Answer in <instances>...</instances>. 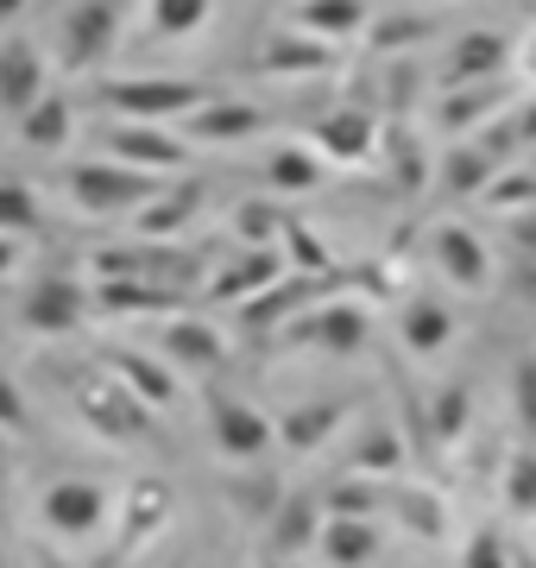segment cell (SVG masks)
<instances>
[{"instance_id":"38","label":"cell","mask_w":536,"mask_h":568,"mask_svg":"<svg viewBox=\"0 0 536 568\" xmlns=\"http://www.w3.org/2000/svg\"><path fill=\"white\" fill-rule=\"evenodd\" d=\"M44 227V209H39V196H32V183L25 178H0V234H39Z\"/></svg>"},{"instance_id":"47","label":"cell","mask_w":536,"mask_h":568,"mask_svg":"<svg viewBox=\"0 0 536 568\" xmlns=\"http://www.w3.org/2000/svg\"><path fill=\"white\" fill-rule=\"evenodd\" d=\"M505 234H512L517 260H536V209H517L512 222H505Z\"/></svg>"},{"instance_id":"11","label":"cell","mask_w":536,"mask_h":568,"mask_svg":"<svg viewBox=\"0 0 536 568\" xmlns=\"http://www.w3.org/2000/svg\"><path fill=\"white\" fill-rule=\"evenodd\" d=\"M39 518L58 537H95V530L107 525V487H95V480H51L39 499Z\"/></svg>"},{"instance_id":"5","label":"cell","mask_w":536,"mask_h":568,"mask_svg":"<svg viewBox=\"0 0 536 568\" xmlns=\"http://www.w3.org/2000/svg\"><path fill=\"white\" fill-rule=\"evenodd\" d=\"M95 272H102V278H152V284H171V291L203 284V260H196V253H177V246H158V241L102 246V253H95Z\"/></svg>"},{"instance_id":"6","label":"cell","mask_w":536,"mask_h":568,"mask_svg":"<svg viewBox=\"0 0 536 568\" xmlns=\"http://www.w3.org/2000/svg\"><path fill=\"white\" fill-rule=\"evenodd\" d=\"M372 335L360 304H316L278 328V347H322V354H360Z\"/></svg>"},{"instance_id":"42","label":"cell","mask_w":536,"mask_h":568,"mask_svg":"<svg viewBox=\"0 0 536 568\" xmlns=\"http://www.w3.org/2000/svg\"><path fill=\"white\" fill-rule=\"evenodd\" d=\"M435 32V20H416V13H385V20L367 32V44L385 58V51H404V44H423Z\"/></svg>"},{"instance_id":"14","label":"cell","mask_w":536,"mask_h":568,"mask_svg":"<svg viewBox=\"0 0 536 568\" xmlns=\"http://www.w3.org/2000/svg\"><path fill=\"white\" fill-rule=\"evenodd\" d=\"M114 32H121V7L114 0H76L63 13V63L70 70H95L114 51Z\"/></svg>"},{"instance_id":"28","label":"cell","mask_w":536,"mask_h":568,"mask_svg":"<svg viewBox=\"0 0 536 568\" xmlns=\"http://www.w3.org/2000/svg\"><path fill=\"white\" fill-rule=\"evenodd\" d=\"M379 518H329L322 525V556H329V568H367L372 556H379Z\"/></svg>"},{"instance_id":"43","label":"cell","mask_w":536,"mask_h":568,"mask_svg":"<svg viewBox=\"0 0 536 568\" xmlns=\"http://www.w3.org/2000/svg\"><path fill=\"white\" fill-rule=\"evenodd\" d=\"M278 499H285V487H278L271 474H247V480H234V487H227V506L252 511V518H271V511H278Z\"/></svg>"},{"instance_id":"27","label":"cell","mask_w":536,"mask_h":568,"mask_svg":"<svg viewBox=\"0 0 536 568\" xmlns=\"http://www.w3.org/2000/svg\"><path fill=\"white\" fill-rule=\"evenodd\" d=\"M208 203V190L196 178H184V183H165L152 203L140 209V234L145 241H165V234H177V227H189L196 222V209Z\"/></svg>"},{"instance_id":"53","label":"cell","mask_w":536,"mask_h":568,"mask_svg":"<svg viewBox=\"0 0 536 568\" xmlns=\"http://www.w3.org/2000/svg\"><path fill=\"white\" fill-rule=\"evenodd\" d=\"M20 7H25V0H0V26L13 20V13H20Z\"/></svg>"},{"instance_id":"54","label":"cell","mask_w":536,"mask_h":568,"mask_svg":"<svg viewBox=\"0 0 536 568\" xmlns=\"http://www.w3.org/2000/svg\"><path fill=\"white\" fill-rule=\"evenodd\" d=\"M517 568H536V549H517Z\"/></svg>"},{"instance_id":"50","label":"cell","mask_w":536,"mask_h":568,"mask_svg":"<svg viewBox=\"0 0 536 568\" xmlns=\"http://www.w3.org/2000/svg\"><path fill=\"white\" fill-rule=\"evenodd\" d=\"M512 63H517V77H524V82H536V32L512 51Z\"/></svg>"},{"instance_id":"52","label":"cell","mask_w":536,"mask_h":568,"mask_svg":"<svg viewBox=\"0 0 536 568\" xmlns=\"http://www.w3.org/2000/svg\"><path fill=\"white\" fill-rule=\"evenodd\" d=\"M517 133H524V145H536V102L517 108Z\"/></svg>"},{"instance_id":"40","label":"cell","mask_w":536,"mask_h":568,"mask_svg":"<svg viewBox=\"0 0 536 568\" xmlns=\"http://www.w3.org/2000/svg\"><path fill=\"white\" fill-rule=\"evenodd\" d=\"M505 506H512V518H536V443L512 448V462H505Z\"/></svg>"},{"instance_id":"31","label":"cell","mask_w":536,"mask_h":568,"mask_svg":"<svg viewBox=\"0 0 536 568\" xmlns=\"http://www.w3.org/2000/svg\"><path fill=\"white\" fill-rule=\"evenodd\" d=\"M398 467H404V436L392 424H367L360 429V443L348 455V474H367V480H392Z\"/></svg>"},{"instance_id":"30","label":"cell","mask_w":536,"mask_h":568,"mask_svg":"<svg viewBox=\"0 0 536 568\" xmlns=\"http://www.w3.org/2000/svg\"><path fill=\"white\" fill-rule=\"evenodd\" d=\"M297 32H316V39H353V32H367V0H297Z\"/></svg>"},{"instance_id":"36","label":"cell","mask_w":536,"mask_h":568,"mask_svg":"<svg viewBox=\"0 0 536 568\" xmlns=\"http://www.w3.org/2000/svg\"><path fill=\"white\" fill-rule=\"evenodd\" d=\"M266 178H271V190L303 196V190H316V183H322V152H316V145H285V152H271Z\"/></svg>"},{"instance_id":"33","label":"cell","mask_w":536,"mask_h":568,"mask_svg":"<svg viewBox=\"0 0 536 568\" xmlns=\"http://www.w3.org/2000/svg\"><path fill=\"white\" fill-rule=\"evenodd\" d=\"M70 133H76V108L63 102L58 89L20 121V140L32 145V152H58V145H70Z\"/></svg>"},{"instance_id":"26","label":"cell","mask_w":536,"mask_h":568,"mask_svg":"<svg viewBox=\"0 0 536 568\" xmlns=\"http://www.w3.org/2000/svg\"><path fill=\"white\" fill-rule=\"evenodd\" d=\"M398 335H404V347H411L416 361H430V354H442V347L454 342V310L442 304L435 291H423V297H411V304H404Z\"/></svg>"},{"instance_id":"29","label":"cell","mask_w":536,"mask_h":568,"mask_svg":"<svg viewBox=\"0 0 536 568\" xmlns=\"http://www.w3.org/2000/svg\"><path fill=\"white\" fill-rule=\"evenodd\" d=\"M341 424H348V405L322 398V405L285 410V417H278V443H285L290 455H310V448H322L329 436H341Z\"/></svg>"},{"instance_id":"8","label":"cell","mask_w":536,"mask_h":568,"mask_svg":"<svg viewBox=\"0 0 536 568\" xmlns=\"http://www.w3.org/2000/svg\"><path fill=\"white\" fill-rule=\"evenodd\" d=\"M89 297L83 284L70 278V272H44L32 291H25V304H20V323L32 328V335H76L89 316Z\"/></svg>"},{"instance_id":"35","label":"cell","mask_w":536,"mask_h":568,"mask_svg":"<svg viewBox=\"0 0 536 568\" xmlns=\"http://www.w3.org/2000/svg\"><path fill=\"white\" fill-rule=\"evenodd\" d=\"M385 487H392V480L348 474V480H334V487L322 493V506H329V518H379V511H385Z\"/></svg>"},{"instance_id":"3","label":"cell","mask_w":536,"mask_h":568,"mask_svg":"<svg viewBox=\"0 0 536 568\" xmlns=\"http://www.w3.org/2000/svg\"><path fill=\"white\" fill-rule=\"evenodd\" d=\"M63 190H70V203L89 209V215H140L165 183L152 178V171H140V164H76L70 178H63Z\"/></svg>"},{"instance_id":"18","label":"cell","mask_w":536,"mask_h":568,"mask_svg":"<svg viewBox=\"0 0 536 568\" xmlns=\"http://www.w3.org/2000/svg\"><path fill=\"white\" fill-rule=\"evenodd\" d=\"M517 44L505 32H461V39L442 51V89H461V82H486V77H505Z\"/></svg>"},{"instance_id":"32","label":"cell","mask_w":536,"mask_h":568,"mask_svg":"<svg viewBox=\"0 0 536 568\" xmlns=\"http://www.w3.org/2000/svg\"><path fill=\"white\" fill-rule=\"evenodd\" d=\"M385 164H392V190L398 196H423V183H430V152L416 145V133H404V126H385Z\"/></svg>"},{"instance_id":"41","label":"cell","mask_w":536,"mask_h":568,"mask_svg":"<svg viewBox=\"0 0 536 568\" xmlns=\"http://www.w3.org/2000/svg\"><path fill=\"white\" fill-rule=\"evenodd\" d=\"M461 568H517V544L498 525H480L461 549Z\"/></svg>"},{"instance_id":"2","label":"cell","mask_w":536,"mask_h":568,"mask_svg":"<svg viewBox=\"0 0 536 568\" xmlns=\"http://www.w3.org/2000/svg\"><path fill=\"white\" fill-rule=\"evenodd\" d=\"M215 102L208 82H189V77H126V82H102V108H114L121 121H189L196 108Z\"/></svg>"},{"instance_id":"20","label":"cell","mask_w":536,"mask_h":568,"mask_svg":"<svg viewBox=\"0 0 536 568\" xmlns=\"http://www.w3.org/2000/svg\"><path fill=\"white\" fill-rule=\"evenodd\" d=\"M165 525H171V487H165V480H140V487L126 493L121 537H114V549H107V562H126L133 549H145Z\"/></svg>"},{"instance_id":"16","label":"cell","mask_w":536,"mask_h":568,"mask_svg":"<svg viewBox=\"0 0 536 568\" xmlns=\"http://www.w3.org/2000/svg\"><path fill=\"white\" fill-rule=\"evenodd\" d=\"M158 361L165 366H184V373H215V366L227 361V335L215 323H203V316H165L158 323Z\"/></svg>"},{"instance_id":"49","label":"cell","mask_w":536,"mask_h":568,"mask_svg":"<svg viewBox=\"0 0 536 568\" xmlns=\"http://www.w3.org/2000/svg\"><path fill=\"white\" fill-rule=\"evenodd\" d=\"M512 297L536 304V260H517V272H512Z\"/></svg>"},{"instance_id":"22","label":"cell","mask_w":536,"mask_h":568,"mask_svg":"<svg viewBox=\"0 0 536 568\" xmlns=\"http://www.w3.org/2000/svg\"><path fill=\"white\" fill-rule=\"evenodd\" d=\"M95 366H107L121 386H133L152 410H165L171 398H177V379H171V366L165 361H152V354H140V347H121V342H107L102 354H95Z\"/></svg>"},{"instance_id":"12","label":"cell","mask_w":536,"mask_h":568,"mask_svg":"<svg viewBox=\"0 0 536 568\" xmlns=\"http://www.w3.org/2000/svg\"><path fill=\"white\" fill-rule=\"evenodd\" d=\"M498 108H512V82L505 77H486V82H461V89H442L435 102V121L449 140H474L480 126L498 121Z\"/></svg>"},{"instance_id":"48","label":"cell","mask_w":536,"mask_h":568,"mask_svg":"<svg viewBox=\"0 0 536 568\" xmlns=\"http://www.w3.org/2000/svg\"><path fill=\"white\" fill-rule=\"evenodd\" d=\"M0 429H25V398L7 373H0Z\"/></svg>"},{"instance_id":"10","label":"cell","mask_w":536,"mask_h":568,"mask_svg":"<svg viewBox=\"0 0 536 568\" xmlns=\"http://www.w3.org/2000/svg\"><path fill=\"white\" fill-rule=\"evenodd\" d=\"M310 145L322 152V159H334V164H367V159H379L385 126L372 121L360 102H348V108H334V114H322V121L310 126Z\"/></svg>"},{"instance_id":"13","label":"cell","mask_w":536,"mask_h":568,"mask_svg":"<svg viewBox=\"0 0 536 568\" xmlns=\"http://www.w3.org/2000/svg\"><path fill=\"white\" fill-rule=\"evenodd\" d=\"M102 133H107V152H114V159L140 164L152 178H177L189 164L184 140H171L165 126H152V121H114V126H102Z\"/></svg>"},{"instance_id":"56","label":"cell","mask_w":536,"mask_h":568,"mask_svg":"<svg viewBox=\"0 0 536 568\" xmlns=\"http://www.w3.org/2000/svg\"><path fill=\"white\" fill-rule=\"evenodd\" d=\"M0 467H7V429H0Z\"/></svg>"},{"instance_id":"44","label":"cell","mask_w":536,"mask_h":568,"mask_svg":"<svg viewBox=\"0 0 536 568\" xmlns=\"http://www.w3.org/2000/svg\"><path fill=\"white\" fill-rule=\"evenodd\" d=\"M278 227H285V209L278 203H240L234 209V234H240L247 246H271Z\"/></svg>"},{"instance_id":"57","label":"cell","mask_w":536,"mask_h":568,"mask_svg":"<svg viewBox=\"0 0 536 568\" xmlns=\"http://www.w3.org/2000/svg\"><path fill=\"white\" fill-rule=\"evenodd\" d=\"M0 568H7V562H0Z\"/></svg>"},{"instance_id":"15","label":"cell","mask_w":536,"mask_h":568,"mask_svg":"<svg viewBox=\"0 0 536 568\" xmlns=\"http://www.w3.org/2000/svg\"><path fill=\"white\" fill-rule=\"evenodd\" d=\"M322 525H329V506H322V493L285 487V499H278V511L266 518L271 556H285V562H297L303 549H316V544H322Z\"/></svg>"},{"instance_id":"9","label":"cell","mask_w":536,"mask_h":568,"mask_svg":"<svg viewBox=\"0 0 536 568\" xmlns=\"http://www.w3.org/2000/svg\"><path fill=\"white\" fill-rule=\"evenodd\" d=\"M259 77H334L341 70V44L316 39V32H266V44L252 51Z\"/></svg>"},{"instance_id":"4","label":"cell","mask_w":536,"mask_h":568,"mask_svg":"<svg viewBox=\"0 0 536 568\" xmlns=\"http://www.w3.org/2000/svg\"><path fill=\"white\" fill-rule=\"evenodd\" d=\"M203 410H208V436H215V448L227 462H259L271 448V436H278V424L266 410L240 405L227 386H203Z\"/></svg>"},{"instance_id":"7","label":"cell","mask_w":536,"mask_h":568,"mask_svg":"<svg viewBox=\"0 0 536 568\" xmlns=\"http://www.w3.org/2000/svg\"><path fill=\"white\" fill-rule=\"evenodd\" d=\"M278 278H290L285 246H240V253L203 284V297L208 304H252V297H266Z\"/></svg>"},{"instance_id":"23","label":"cell","mask_w":536,"mask_h":568,"mask_svg":"<svg viewBox=\"0 0 536 568\" xmlns=\"http://www.w3.org/2000/svg\"><path fill=\"white\" fill-rule=\"evenodd\" d=\"M385 511H392V525L404 530V537H416V544H442V537H449V506H442V493H430V487L392 480V487H385Z\"/></svg>"},{"instance_id":"46","label":"cell","mask_w":536,"mask_h":568,"mask_svg":"<svg viewBox=\"0 0 536 568\" xmlns=\"http://www.w3.org/2000/svg\"><path fill=\"white\" fill-rule=\"evenodd\" d=\"M512 410H517L524 443H536V354H517L512 366Z\"/></svg>"},{"instance_id":"19","label":"cell","mask_w":536,"mask_h":568,"mask_svg":"<svg viewBox=\"0 0 536 568\" xmlns=\"http://www.w3.org/2000/svg\"><path fill=\"white\" fill-rule=\"evenodd\" d=\"M430 253H435V265H442V278L461 284V291H486V284H493L486 246H480V234H467L461 222H435L430 227Z\"/></svg>"},{"instance_id":"24","label":"cell","mask_w":536,"mask_h":568,"mask_svg":"<svg viewBox=\"0 0 536 568\" xmlns=\"http://www.w3.org/2000/svg\"><path fill=\"white\" fill-rule=\"evenodd\" d=\"M259 126H266V114H259L252 102H234V95H215L208 108H196V114L184 121V133H189L196 145H240V140H252Z\"/></svg>"},{"instance_id":"55","label":"cell","mask_w":536,"mask_h":568,"mask_svg":"<svg viewBox=\"0 0 536 568\" xmlns=\"http://www.w3.org/2000/svg\"><path fill=\"white\" fill-rule=\"evenodd\" d=\"M39 568H70V562H63V556H39Z\"/></svg>"},{"instance_id":"34","label":"cell","mask_w":536,"mask_h":568,"mask_svg":"<svg viewBox=\"0 0 536 568\" xmlns=\"http://www.w3.org/2000/svg\"><path fill=\"white\" fill-rule=\"evenodd\" d=\"M467 424H474V392L454 379V386H442L430 398V436H435V448L467 443Z\"/></svg>"},{"instance_id":"45","label":"cell","mask_w":536,"mask_h":568,"mask_svg":"<svg viewBox=\"0 0 536 568\" xmlns=\"http://www.w3.org/2000/svg\"><path fill=\"white\" fill-rule=\"evenodd\" d=\"M486 209H505V215H517V209H536V171H498L493 190L480 196Z\"/></svg>"},{"instance_id":"37","label":"cell","mask_w":536,"mask_h":568,"mask_svg":"<svg viewBox=\"0 0 536 568\" xmlns=\"http://www.w3.org/2000/svg\"><path fill=\"white\" fill-rule=\"evenodd\" d=\"M278 246H285L290 272H310V278H322V272H341V265H334V253L316 241V227L297 222V215H285V227H278Z\"/></svg>"},{"instance_id":"21","label":"cell","mask_w":536,"mask_h":568,"mask_svg":"<svg viewBox=\"0 0 536 568\" xmlns=\"http://www.w3.org/2000/svg\"><path fill=\"white\" fill-rule=\"evenodd\" d=\"M89 297L107 316H177L189 304V291H171V284H152V278H95Z\"/></svg>"},{"instance_id":"25","label":"cell","mask_w":536,"mask_h":568,"mask_svg":"<svg viewBox=\"0 0 536 568\" xmlns=\"http://www.w3.org/2000/svg\"><path fill=\"white\" fill-rule=\"evenodd\" d=\"M498 171H505V164H498L480 140H449V152L435 164V183H442L449 196H486Z\"/></svg>"},{"instance_id":"39","label":"cell","mask_w":536,"mask_h":568,"mask_svg":"<svg viewBox=\"0 0 536 568\" xmlns=\"http://www.w3.org/2000/svg\"><path fill=\"white\" fill-rule=\"evenodd\" d=\"M208 13H215V0H152V39H189V32H203Z\"/></svg>"},{"instance_id":"1","label":"cell","mask_w":536,"mask_h":568,"mask_svg":"<svg viewBox=\"0 0 536 568\" xmlns=\"http://www.w3.org/2000/svg\"><path fill=\"white\" fill-rule=\"evenodd\" d=\"M63 392L102 443H152L158 424H152V405H145L133 386H121L107 366H89V373H63Z\"/></svg>"},{"instance_id":"17","label":"cell","mask_w":536,"mask_h":568,"mask_svg":"<svg viewBox=\"0 0 536 568\" xmlns=\"http://www.w3.org/2000/svg\"><path fill=\"white\" fill-rule=\"evenodd\" d=\"M44 95H51V89H44L39 44H32V39H7V44H0V114L25 121Z\"/></svg>"},{"instance_id":"51","label":"cell","mask_w":536,"mask_h":568,"mask_svg":"<svg viewBox=\"0 0 536 568\" xmlns=\"http://www.w3.org/2000/svg\"><path fill=\"white\" fill-rule=\"evenodd\" d=\"M13 265H20V241H13V234H0V278H7Z\"/></svg>"}]
</instances>
